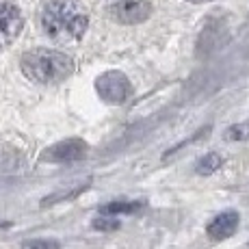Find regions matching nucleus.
Instances as JSON below:
<instances>
[{"label":"nucleus","mask_w":249,"mask_h":249,"mask_svg":"<svg viewBox=\"0 0 249 249\" xmlns=\"http://www.w3.org/2000/svg\"><path fill=\"white\" fill-rule=\"evenodd\" d=\"M22 249H61V245L52 238H33V241L22 243Z\"/></svg>","instance_id":"obj_11"},{"label":"nucleus","mask_w":249,"mask_h":249,"mask_svg":"<svg viewBox=\"0 0 249 249\" xmlns=\"http://www.w3.org/2000/svg\"><path fill=\"white\" fill-rule=\"evenodd\" d=\"M113 18L122 24H139L145 22L152 13L150 0H119L111 9Z\"/></svg>","instance_id":"obj_5"},{"label":"nucleus","mask_w":249,"mask_h":249,"mask_svg":"<svg viewBox=\"0 0 249 249\" xmlns=\"http://www.w3.org/2000/svg\"><path fill=\"white\" fill-rule=\"evenodd\" d=\"M39 24L48 39L71 44L85 35L89 16L80 0H46L39 11Z\"/></svg>","instance_id":"obj_1"},{"label":"nucleus","mask_w":249,"mask_h":249,"mask_svg":"<svg viewBox=\"0 0 249 249\" xmlns=\"http://www.w3.org/2000/svg\"><path fill=\"white\" fill-rule=\"evenodd\" d=\"M95 91L100 93V98L108 104H124L132 93V85L128 80L126 74L122 71H104L102 76H98L95 80Z\"/></svg>","instance_id":"obj_3"},{"label":"nucleus","mask_w":249,"mask_h":249,"mask_svg":"<svg viewBox=\"0 0 249 249\" xmlns=\"http://www.w3.org/2000/svg\"><path fill=\"white\" fill-rule=\"evenodd\" d=\"M119 228V221L115 217H107V214H102V217L93 219V230H102V232H113V230Z\"/></svg>","instance_id":"obj_12"},{"label":"nucleus","mask_w":249,"mask_h":249,"mask_svg":"<svg viewBox=\"0 0 249 249\" xmlns=\"http://www.w3.org/2000/svg\"><path fill=\"white\" fill-rule=\"evenodd\" d=\"M221 165H223L221 154H217V152H210V154H206V156H202V159L197 160V165H195V171H197L199 176H210V174H214V171H217Z\"/></svg>","instance_id":"obj_9"},{"label":"nucleus","mask_w":249,"mask_h":249,"mask_svg":"<svg viewBox=\"0 0 249 249\" xmlns=\"http://www.w3.org/2000/svg\"><path fill=\"white\" fill-rule=\"evenodd\" d=\"M87 154V143L80 141V139H68V141L54 143L52 147L41 154V160L48 162H74L80 160Z\"/></svg>","instance_id":"obj_6"},{"label":"nucleus","mask_w":249,"mask_h":249,"mask_svg":"<svg viewBox=\"0 0 249 249\" xmlns=\"http://www.w3.org/2000/svg\"><path fill=\"white\" fill-rule=\"evenodd\" d=\"M238 221H241L238 213H234V210H226V213L217 214V217L208 223L206 232H208V236L213 238V241H226V238L234 236V232L238 230Z\"/></svg>","instance_id":"obj_7"},{"label":"nucleus","mask_w":249,"mask_h":249,"mask_svg":"<svg viewBox=\"0 0 249 249\" xmlns=\"http://www.w3.org/2000/svg\"><path fill=\"white\" fill-rule=\"evenodd\" d=\"M24 18L20 9L11 2H0V48H7L20 35Z\"/></svg>","instance_id":"obj_4"},{"label":"nucleus","mask_w":249,"mask_h":249,"mask_svg":"<svg viewBox=\"0 0 249 249\" xmlns=\"http://www.w3.org/2000/svg\"><path fill=\"white\" fill-rule=\"evenodd\" d=\"M20 65L24 76L39 85H56L74 71V61L65 52L48 50V48L24 52Z\"/></svg>","instance_id":"obj_2"},{"label":"nucleus","mask_w":249,"mask_h":249,"mask_svg":"<svg viewBox=\"0 0 249 249\" xmlns=\"http://www.w3.org/2000/svg\"><path fill=\"white\" fill-rule=\"evenodd\" d=\"M189 2H208V0H189Z\"/></svg>","instance_id":"obj_13"},{"label":"nucleus","mask_w":249,"mask_h":249,"mask_svg":"<svg viewBox=\"0 0 249 249\" xmlns=\"http://www.w3.org/2000/svg\"><path fill=\"white\" fill-rule=\"evenodd\" d=\"M226 139L228 141H243V139H249V122L230 126L226 130Z\"/></svg>","instance_id":"obj_10"},{"label":"nucleus","mask_w":249,"mask_h":249,"mask_svg":"<svg viewBox=\"0 0 249 249\" xmlns=\"http://www.w3.org/2000/svg\"><path fill=\"white\" fill-rule=\"evenodd\" d=\"M143 206L145 202H111L100 208V214H135Z\"/></svg>","instance_id":"obj_8"}]
</instances>
